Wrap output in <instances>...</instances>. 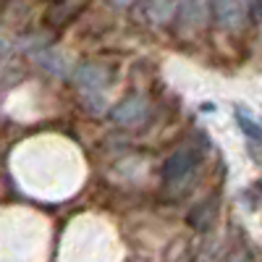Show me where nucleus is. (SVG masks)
Instances as JSON below:
<instances>
[{
  "instance_id": "1",
  "label": "nucleus",
  "mask_w": 262,
  "mask_h": 262,
  "mask_svg": "<svg viewBox=\"0 0 262 262\" xmlns=\"http://www.w3.org/2000/svg\"><path fill=\"white\" fill-rule=\"evenodd\" d=\"M196 165H200V155H196L191 147H184V149H179V152H173V155L165 160V165H163V181H165L168 186L184 184L191 173H194Z\"/></svg>"
},
{
  "instance_id": "2",
  "label": "nucleus",
  "mask_w": 262,
  "mask_h": 262,
  "mask_svg": "<svg viewBox=\"0 0 262 262\" xmlns=\"http://www.w3.org/2000/svg\"><path fill=\"white\" fill-rule=\"evenodd\" d=\"M111 81H113L111 71H107L105 66H100V63H81L76 69V84L90 97H97V95L102 97L105 90L111 86Z\"/></svg>"
},
{
  "instance_id": "3",
  "label": "nucleus",
  "mask_w": 262,
  "mask_h": 262,
  "mask_svg": "<svg viewBox=\"0 0 262 262\" xmlns=\"http://www.w3.org/2000/svg\"><path fill=\"white\" fill-rule=\"evenodd\" d=\"M215 21L226 29H238L247 21V0H212Z\"/></svg>"
},
{
  "instance_id": "4",
  "label": "nucleus",
  "mask_w": 262,
  "mask_h": 262,
  "mask_svg": "<svg viewBox=\"0 0 262 262\" xmlns=\"http://www.w3.org/2000/svg\"><path fill=\"white\" fill-rule=\"evenodd\" d=\"M113 121L116 123H121V126H139L147 116H149V105L139 97V95H134V97H126L118 107H113Z\"/></svg>"
},
{
  "instance_id": "5",
  "label": "nucleus",
  "mask_w": 262,
  "mask_h": 262,
  "mask_svg": "<svg viewBox=\"0 0 262 262\" xmlns=\"http://www.w3.org/2000/svg\"><path fill=\"white\" fill-rule=\"evenodd\" d=\"M210 13V0H181L179 3V18L184 29H200Z\"/></svg>"
},
{
  "instance_id": "6",
  "label": "nucleus",
  "mask_w": 262,
  "mask_h": 262,
  "mask_svg": "<svg viewBox=\"0 0 262 262\" xmlns=\"http://www.w3.org/2000/svg\"><path fill=\"white\" fill-rule=\"evenodd\" d=\"M179 3L181 0H144V16L152 21V24H168L173 21V16L179 13Z\"/></svg>"
},
{
  "instance_id": "7",
  "label": "nucleus",
  "mask_w": 262,
  "mask_h": 262,
  "mask_svg": "<svg viewBox=\"0 0 262 262\" xmlns=\"http://www.w3.org/2000/svg\"><path fill=\"white\" fill-rule=\"evenodd\" d=\"M236 121H238V126H242V131H244V134H247L249 139L262 142V126H259V123H254V121H252L247 113H242V111L236 113Z\"/></svg>"
},
{
  "instance_id": "8",
  "label": "nucleus",
  "mask_w": 262,
  "mask_h": 262,
  "mask_svg": "<svg viewBox=\"0 0 262 262\" xmlns=\"http://www.w3.org/2000/svg\"><path fill=\"white\" fill-rule=\"evenodd\" d=\"M107 3H111L113 8H128L131 3H134V0H107Z\"/></svg>"
},
{
  "instance_id": "9",
  "label": "nucleus",
  "mask_w": 262,
  "mask_h": 262,
  "mask_svg": "<svg viewBox=\"0 0 262 262\" xmlns=\"http://www.w3.org/2000/svg\"><path fill=\"white\" fill-rule=\"evenodd\" d=\"M6 53H8V42H6L3 37H0V58H3Z\"/></svg>"
},
{
  "instance_id": "10",
  "label": "nucleus",
  "mask_w": 262,
  "mask_h": 262,
  "mask_svg": "<svg viewBox=\"0 0 262 262\" xmlns=\"http://www.w3.org/2000/svg\"><path fill=\"white\" fill-rule=\"evenodd\" d=\"M252 6H254V11L262 16V0H252Z\"/></svg>"
},
{
  "instance_id": "11",
  "label": "nucleus",
  "mask_w": 262,
  "mask_h": 262,
  "mask_svg": "<svg viewBox=\"0 0 262 262\" xmlns=\"http://www.w3.org/2000/svg\"><path fill=\"white\" fill-rule=\"evenodd\" d=\"M233 262H247V259H244V257H236V259H233Z\"/></svg>"
}]
</instances>
